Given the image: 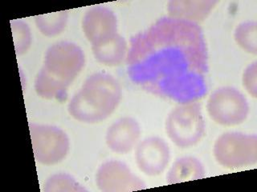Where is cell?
<instances>
[{
  "label": "cell",
  "mask_w": 257,
  "mask_h": 192,
  "mask_svg": "<svg viewBox=\"0 0 257 192\" xmlns=\"http://www.w3.org/2000/svg\"><path fill=\"white\" fill-rule=\"evenodd\" d=\"M126 64L135 85L162 98L184 104L207 93L208 54L199 24L160 18L131 38Z\"/></svg>",
  "instance_id": "cell-1"
},
{
  "label": "cell",
  "mask_w": 257,
  "mask_h": 192,
  "mask_svg": "<svg viewBox=\"0 0 257 192\" xmlns=\"http://www.w3.org/2000/svg\"><path fill=\"white\" fill-rule=\"evenodd\" d=\"M84 62V52L76 44L66 41L53 44L47 50L44 66L36 77V93L46 100L65 98Z\"/></svg>",
  "instance_id": "cell-2"
},
{
  "label": "cell",
  "mask_w": 257,
  "mask_h": 192,
  "mask_svg": "<svg viewBox=\"0 0 257 192\" xmlns=\"http://www.w3.org/2000/svg\"><path fill=\"white\" fill-rule=\"evenodd\" d=\"M121 88L116 78L106 73L89 76L68 104L72 118L84 124H96L114 112L121 100Z\"/></svg>",
  "instance_id": "cell-3"
},
{
  "label": "cell",
  "mask_w": 257,
  "mask_h": 192,
  "mask_svg": "<svg viewBox=\"0 0 257 192\" xmlns=\"http://www.w3.org/2000/svg\"><path fill=\"white\" fill-rule=\"evenodd\" d=\"M166 132L179 148H189L199 144L206 132L201 104L197 101L176 106L167 117Z\"/></svg>",
  "instance_id": "cell-4"
},
{
  "label": "cell",
  "mask_w": 257,
  "mask_h": 192,
  "mask_svg": "<svg viewBox=\"0 0 257 192\" xmlns=\"http://www.w3.org/2000/svg\"><path fill=\"white\" fill-rule=\"evenodd\" d=\"M217 162L227 169L251 166L257 162V136L242 132H226L214 144Z\"/></svg>",
  "instance_id": "cell-5"
},
{
  "label": "cell",
  "mask_w": 257,
  "mask_h": 192,
  "mask_svg": "<svg viewBox=\"0 0 257 192\" xmlns=\"http://www.w3.org/2000/svg\"><path fill=\"white\" fill-rule=\"evenodd\" d=\"M210 118L221 126H234L243 124L249 114L247 98L231 86L219 88L209 97L207 104Z\"/></svg>",
  "instance_id": "cell-6"
},
{
  "label": "cell",
  "mask_w": 257,
  "mask_h": 192,
  "mask_svg": "<svg viewBox=\"0 0 257 192\" xmlns=\"http://www.w3.org/2000/svg\"><path fill=\"white\" fill-rule=\"evenodd\" d=\"M32 149L37 162L52 166L62 162L70 149L68 136L60 128L50 125L29 124Z\"/></svg>",
  "instance_id": "cell-7"
},
{
  "label": "cell",
  "mask_w": 257,
  "mask_h": 192,
  "mask_svg": "<svg viewBox=\"0 0 257 192\" xmlns=\"http://www.w3.org/2000/svg\"><path fill=\"white\" fill-rule=\"evenodd\" d=\"M96 182L99 190L104 192H127L143 190L147 185L135 176L126 164L110 160L98 168Z\"/></svg>",
  "instance_id": "cell-8"
},
{
  "label": "cell",
  "mask_w": 257,
  "mask_h": 192,
  "mask_svg": "<svg viewBox=\"0 0 257 192\" xmlns=\"http://www.w3.org/2000/svg\"><path fill=\"white\" fill-rule=\"evenodd\" d=\"M135 160L139 170L149 176L163 173L171 160L168 144L159 137L145 138L138 145Z\"/></svg>",
  "instance_id": "cell-9"
},
{
  "label": "cell",
  "mask_w": 257,
  "mask_h": 192,
  "mask_svg": "<svg viewBox=\"0 0 257 192\" xmlns=\"http://www.w3.org/2000/svg\"><path fill=\"white\" fill-rule=\"evenodd\" d=\"M84 36L93 44L104 42L117 34V20L112 10L104 6L88 9L82 20Z\"/></svg>",
  "instance_id": "cell-10"
},
{
  "label": "cell",
  "mask_w": 257,
  "mask_h": 192,
  "mask_svg": "<svg viewBox=\"0 0 257 192\" xmlns=\"http://www.w3.org/2000/svg\"><path fill=\"white\" fill-rule=\"evenodd\" d=\"M141 136L139 122L131 117H123L111 125L107 130V146L116 154H124L135 148Z\"/></svg>",
  "instance_id": "cell-11"
},
{
  "label": "cell",
  "mask_w": 257,
  "mask_h": 192,
  "mask_svg": "<svg viewBox=\"0 0 257 192\" xmlns=\"http://www.w3.org/2000/svg\"><path fill=\"white\" fill-rule=\"evenodd\" d=\"M218 4L216 0H172L167 10L171 18L198 24L208 17Z\"/></svg>",
  "instance_id": "cell-12"
},
{
  "label": "cell",
  "mask_w": 257,
  "mask_h": 192,
  "mask_svg": "<svg viewBox=\"0 0 257 192\" xmlns=\"http://www.w3.org/2000/svg\"><path fill=\"white\" fill-rule=\"evenodd\" d=\"M127 42L122 36L117 33L104 42L92 45L95 58L105 66H117L123 62L127 54Z\"/></svg>",
  "instance_id": "cell-13"
},
{
  "label": "cell",
  "mask_w": 257,
  "mask_h": 192,
  "mask_svg": "<svg viewBox=\"0 0 257 192\" xmlns=\"http://www.w3.org/2000/svg\"><path fill=\"white\" fill-rule=\"evenodd\" d=\"M205 168L198 158L191 156L182 157L174 162L167 176V182L179 184L192 180H201L205 177Z\"/></svg>",
  "instance_id": "cell-14"
},
{
  "label": "cell",
  "mask_w": 257,
  "mask_h": 192,
  "mask_svg": "<svg viewBox=\"0 0 257 192\" xmlns=\"http://www.w3.org/2000/svg\"><path fill=\"white\" fill-rule=\"evenodd\" d=\"M68 14L66 10L50 14H40L36 17V26L44 36H58L66 28Z\"/></svg>",
  "instance_id": "cell-15"
},
{
  "label": "cell",
  "mask_w": 257,
  "mask_h": 192,
  "mask_svg": "<svg viewBox=\"0 0 257 192\" xmlns=\"http://www.w3.org/2000/svg\"><path fill=\"white\" fill-rule=\"evenodd\" d=\"M235 42L243 50L257 54V24L255 21L242 22L234 33Z\"/></svg>",
  "instance_id": "cell-16"
},
{
  "label": "cell",
  "mask_w": 257,
  "mask_h": 192,
  "mask_svg": "<svg viewBox=\"0 0 257 192\" xmlns=\"http://www.w3.org/2000/svg\"><path fill=\"white\" fill-rule=\"evenodd\" d=\"M46 192H87L74 178L67 174H56L48 178L44 185Z\"/></svg>",
  "instance_id": "cell-17"
},
{
  "label": "cell",
  "mask_w": 257,
  "mask_h": 192,
  "mask_svg": "<svg viewBox=\"0 0 257 192\" xmlns=\"http://www.w3.org/2000/svg\"><path fill=\"white\" fill-rule=\"evenodd\" d=\"M12 36L16 54H23L28 52L32 44V34L28 24L16 20L12 22Z\"/></svg>",
  "instance_id": "cell-18"
},
{
  "label": "cell",
  "mask_w": 257,
  "mask_h": 192,
  "mask_svg": "<svg viewBox=\"0 0 257 192\" xmlns=\"http://www.w3.org/2000/svg\"><path fill=\"white\" fill-rule=\"evenodd\" d=\"M243 84L245 89L253 98L257 96V64L252 62L245 69L243 74Z\"/></svg>",
  "instance_id": "cell-19"
}]
</instances>
